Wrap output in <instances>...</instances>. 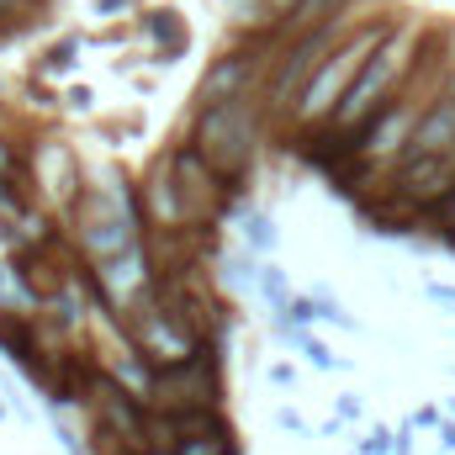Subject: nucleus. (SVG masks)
I'll list each match as a JSON object with an SVG mask.
<instances>
[{
    "label": "nucleus",
    "instance_id": "24",
    "mask_svg": "<svg viewBox=\"0 0 455 455\" xmlns=\"http://www.w3.org/2000/svg\"><path fill=\"white\" fill-rule=\"evenodd\" d=\"M413 429H440V408H419L413 413Z\"/></svg>",
    "mask_w": 455,
    "mask_h": 455
},
{
    "label": "nucleus",
    "instance_id": "2",
    "mask_svg": "<svg viewBox=\"0 0 455 455\" xmlns=\"http://www.w3.org/2000/svg\"><path fill=\"white\" fill-rule=\"evenodd\" d=\"M403 64H408V43L397 37V32H387V43L365 59V69L355 75V85L344 91V101L334 107V127H360L371 112H381L387 107V96H392V85H397V75H403Z\"/></svg>",
    "mask_w": 455,
    "mask_h": 455
},
{
    "label": "nucleus",
    "instance_id": "32",
    "mask_svg": "<svg viewBox=\"0 0 455 455\" xmlns=\"http://www.w3.org/2000/svg\"><path fill=\"white\" fill-rule=\"evenodd\" d=\"M392 455H413V445H408V435H397V440H392Z\"/></svg>",
    "mask_w": 455,
    "mask_h": 455
},
{
    "label": "nucleus",
    "instance_id": "12",
    "mask_svg": "<svg viewBox=\"0 0 455 455\" xmlns=\"http://www.w3.org/2000/svg\"><path fill=\"white\" fill-rule=\"evenodd\" d=\"M143 27H148L154 43H164V53H180V48H186V27L175 21V11H148Z\"/></svg>",
    "mask_w": 455,
    "mask_h": 455
},
{
    "label": "nucleus",
    "instance_id": "28",
    "mask_svg": "<svg viewBox=\"0 0 455 455\" xmlns=\"http://www.w3.org/2000/svg\"><path fill=\"white\" fill-rule=\"evenodd\" d=\"M275 424H281V429H291V435H307V424H302L297 413H275Z\"/></svg>",
    "mask_w": 455,
    "mask_h": 455
},
{
    "label": "nucleus",
    "instance_id": "21",
    "mask_svg": "<svg viewBox=\"0 0 455 455\" xmlns=\"http://www.w3.org/2000/svg\"><path fill=\"white\" fill-rule=\"evenodd\" d=\"M360 413H365V403H360V397H355V392H349V397H339V403H334V419H360Z\"/></svg>",
    "mask_w": 455,
    "mask_h": 455
},
{
    "label": "nucleus",
    "instance_id": "9",
    "mask_svg": "<svg viewBox=\"0 0 455 455\" xmlns=\"http://www.w3.org/2000/svg\"><path fill=\"white\" fill-rule=\"evenodd\" d=\"M132 228H138L132 212L96 207V212H91V223H85V249H91V259H112V254H122L127 243H138V238H132Z\"/></svg>",
    "mask_w": 455,
    "mask_h": 455
},
{
    "label": "nucleus",
    "instance_id": "13",
    "mask_svg": "<svg viewBox=\"0 0 455 455\" xmlns=\"http://www.w3.org/2000/svg\"><path fill=\"white\" fill-rule=\"evenodd\" d=\"M254 286H259V297H265L275 313H286V307H291V286H286V270H281V265H265V270L254 275Z\"/></svg>",
    "mask_w": 455,
    "mask_h": 455
},
{
    "label": "nucleus",
    "instance_id": "6",
    "mask_svg": "<svg viewBox=\"0 0 455 455\" xmlns=\"http://www.w3.org/2000/svg\"><path fill=\"white\" fill-rule=\"evenodd\" d=\"M413 122V107H403V101H387L381 112H371L360 127H349L355 132V148L365 154V159H387V154H397L403 143H408V127Z\"/></svg>",
    "mask_w": 455,
    "mask_h": 455
},
{
    "label": "nucleus",
    "instance_id": "10",
    "mask_svg": "<svg viewBox=\"0 0 455 455\" xmlns=\"http://www.w3.org/2000/svg\"><path fill=\"white\" fill-rule=\"evenodd\" d=\"M455 148V96L445 107H435V112L419 116V127L408 132V143H403V159H419V154H445Z\"/></svg>",
    "mask_w": 455,
    "mask_h": 455
},
{
    "label": "nucleus",
    "instance_id": "31",
    "mask_svg": "<svg viewBox=\"0 0 455 455\" xmlns=\"http://www.w3.org/2000/svg\"><path fill=\"white\" fill-rule=\"evenodd\" d=\"M127 0H96V16H112V11H122Z\"/></svg>",
    "mask_w": 455,
    "mask_h": 455
},
{
    "label": "nucleus",
    "instance_id": "25",
    "mask_svg": "<svg viewBox=\"0 0 455 455\" xmlns=\"http://www.w3.org/2000/svg\"><path fill=\"white\" fill-rule=\"evenodd\" d=\"M69 112H91V91H85V85L69 91Z\"/></svg>",
    "mask_w": 455,
    "mask_h": 455
},
{
    "label": "nucleus",
    "instance_id": "5",
    "mask_svg": "<svg viewBox=\"0 0 455 455\" xmlns=\"http://www.w3.org/2000/svg\"><path fill=\"white\" fill-rule=\"evenodd\" d=\"M96 275H101V286L112 291L116 313H127L138 297H148V291H154V275H148V254H143V243H127L122 254L101 259V265H96Z\"/></svg>",
    "mask_w": 455,
    "mask_h": 455
},
{
    "label": "nucleus",
    "instance_id": "35",
    "mask_svg": "<svg viewBox=\"0 0 455 455\" xmlns=\"http://www.w3.org/2000/svg\"><path fill=\"white\" fill-rule=\"evenodd\" d=\"M451 413H455V403H451Z\"/></svg>",
    "mask_w": 455,
    "mask_h": 455
},
{
    "label": "nucleus",
    "instance_id": "30",
    "mask_svg": "<svg viewBox=\"0 0 455 455\" xmlns=\"http://www.w3.org/2000/svg\"><path fill=\"white\" fill-rule=\"evenodd\" d=\"M0 297H16V270L5 275V265H0Z\"/></svg>",
    "mask_w": 455,
    "mask_h": 455
},
{
    "label": "nucleus",
    "instance_id": "16",
    "mask_svg": "<svg viewBox=\"0 0 455 455\" xmlns=\"http://www.w3.org/2000/svg\"><path fill=\"white\" fill-rule=\"evenodd\" d=\"M75 48H80L75 37H64V43H53V48L43 53V75H64V69L75 64Z\"/></svg>",
    "mask_w": 455,
    "mask_h": 455
},
{
    "label": "nucleus",
    "instance_id": "1",
    "mask_svg": "<svg viewBox=\"0 0 455 455\" xmlns=\"http://www.w3.org/2000/svg\"><path fill=\"white\" fill-rule=\"evenodd\" d=\"M387 21H376V27H360L355 37H344V43H334V53L313 69V80L302 85V96H297V107H291V116L307 127V122H329L334 116V107L344 101V91L355 85V75L365 69V59L387 43Z\"/></svg>",
    "mask_w": 455,
    "mask_h": 455
},
{
    "label": "nucleus",
    "instance_id": "20",
    "mask_svg": "<svg viewBox=\"0 0 455 455\" xmlns=\"http://www.w3.org/2000/svg\"><path fill=\"white\" fill-rule=\"evenodd\" d=\"M429 212H435L440 223H451V228H455V180H451V186H445V196H440V202H435Z\"/></svg>",
    "mask_w": 455,
    "mask_h": 455
},
{
    "label": "nucleus",
    "instance_id": "14",
    "mask_svg": "<svg viewBox=\"0 0 455 455\" xmlns=\"http://www.w3.org/2000/svg\"><path fill=\"white\" fill-rule=\"evenodd\" d=\"M281 339L297 344V349H302V360H307L313 371H339V355H334V349H329L323 339H313V334H297V329H286Z\"/></svg>",
    "mask_w": 455,
    "mask_h": 455
},
{
    "label": "nucleus",
    "instance_id": "29",
    "mask_svg": "<svg viewBox=\"0 0 455 455\" xmlns=\"http://www.w3.org/2000/svg\"><path fill=\"white\" fill-rule=\"evenodd\" d=\"M435 435H440V445H445V451H455V424H451V419H440V429H435Z\"/></svg>",
    "mask_w": 455,
    "mask_h": 455
},
{
    "label": "nucleus",
    "instance_id": "33",
    "mask_svg": "<svg viewBox=\"0 0 455 455\" xmlns=\"http://www.w3.org/2000/svg\"><path fill=\"white\" fill-rule=\"evenodd\" d=\"M0 419H5V403H0Z\"/></svg>",
    "mask_w": 455,
    "mask_h": 455
},
{
    "label": "nucleus",
    "instance_id": "26",
    "mask_svg": "<svg viewBox=\"0 0 455 455\" xmlns=\"http://www.w3.org/2000/svg\"><path fill=\"white\" fill-rule=\"evenodd\" d=\"M21 11H27V0H0V27H5V21H16Z\"/></svg>",
    "mask_w": 455,
    "mask_h": 455
},
{
    "label": "nucleus",
    "instance_id": "22",
    "mask_svg": "<svg viewBox=\"0 0 455 455\" xmlns=\"http://www.w3.org/2000/svg\"><path fill=\"white\" fill-rule=\"evenodd\" d=\"M223 275H228V281H233V286H243V281H254V270H249V254H238V259L228 265Z\"/></svg>",
    "mask_w": 455,
    "mask_h": 455
},
{
    "label": "nucleus",
    "instance_id": "23",
    "mask_svg": "<svg viewBox=\"0 0 455 455\" xmlns=\"http://www.w3.org/2000/svg\"><path fill=\"white\" fill-rule=\"evenodd\" d=\"M16 170H21V154H16V148L0 138V175H16Z\"/></svg>",
    "mask_w": 455,
    "mask_h": 455
},
{
    "label": "nucleus",
    "instance_id": "7",
    "mask_svg": "<svg viewBox=\"0 0 455 455\" xmlns=\"http://www.w3.org/2000/svg\"><path fill=\"white\" fill-rule=\"evenodd\" d=\"M451 180H455L451 148H445V154H419V159H403V164H397V191H403L408 202H424V207H435Z\"/></svg>",
    "mask_w": 455,
    "mask_h": 455
},
{
    "label": "nucleus",
    "instance_id": "18",
    "mask_svg": "<svg viewBox=\"0 0 455 455\" xmlns=\"http://www.w3.org/2000/svg\"><path fill=\"white\" fill-rule=\"evenodd\" d=\"M392 440H397L392 429H371V440L355 445V455H392Z\"/></svg>",
    "mask_w": 455,
    "mask_h": 455
},
{
    "label": "nucleus",
    "instance_id": "3",
    "mask_svg": "<svg viewBox=\"0 0 455 455\" xmlns=\"http://www.w3.org/2000/svg\"><path fill=\"white\" fill-rule=\"evenodd\" d=\"M191 143H196L223 175H238V170L249 164V154H254V122L243 116L238 96H228V101H207L202 116H196Z\"/></svg>",
    "mask_w": 455,
    "mask_h": 455
},
{
    "label": "nucleus",
    "instance_id": "17",
    "mask_svg": "<svg viewBox=\"0 0 455 455\" xmlns=\"http://www.w3.org/2000/svg\"><path fill=\"white\" fill-rule=\"evenodd\" d=\"M53 435H59V445H64L69 455H91V451H85V440H80V435H75V429L59 419V408H53Z\"/></svg>",
    "mask_w": 455,
    "mask_h": 455
},
{
    "label": "nucleus",
    "instance_id": "15",
    "mask_svg": "<svg viewBox=\"0 0 455 455\" xmlns=\"http://www.w3.org/2000/svg\"><path fill=\"white\" fill-rule=\"evenodd\" d=\"M275 238H281V233H275L270 218H259V212H249V218H243V243H249V254H270V249H275Z\"/></svg>",
    "mask_w": 455,
    "mask_h": 455
},
{
    "label": "nucleus",
    "instance_id": "19",
    "mask_svg": "<svg viewBox=\"0 0 455 455\" xmlns=\"http://www.w3.org/2000/svg\"><path fill=\"white\" fill-rule=\"evenodd\" d=\"M424 297H429L435 307H445V313H455V286H445V281H424Z\"/></svg>",
    "mask_w": 455,
    "mask_h": 455
},
{
    "label": "nucleus",
    "instance_id": "11",
    "mask_svg": "<svg viewBox=\"0 0 455 455\" xmlns=\"http://www.w3.org/2000/svg\"><path fill=\"white\" fill-rule=\"evenodd\" d=\"M249 75H254V59H249V53H223V59L202 75V91H196V96H202V101H228V96H238V85H243Z\"/></svg>",
    "mask_w": 455,
    "mask_h": 455
},
{
    "label": "nucleus",
    "instance_id": "4",
    "mask_svg": "<svg viewBox=\"0 0 455 455\" xmlns=\"http://www.w3.org/2000/svg\"><path fill=\"white\" fill-rule=\"evenodd\" d=\"M334 37H339V21H334V16H329V21H318L313 32H302V43L286 53V64H281V75H275V101L302 96V85L313 80V69L334 53Z\"/></svg>",
    "mask_w": 455,
    "mask_h": 455
},
{
    "label": "nucleus",
    "instance_id": "34",
    "mask_svg": "<svg viewBox=\"0 0 455 455\" xmlns=\"http://www.w3.org/2000/svg\"><path fill=\"white\" fill-rule=\"evenodd\" d=\"M451 96H455V80H451Z\"/></svg>",
    "mask_w": 455,
    "mask_h": 455
},
{
    "label": "nucleus",
    "instance_id": "27",
    "mask_svg": "<svg viewBox=\"0 0 455 455\" xmlns=\"http://www.w3.org/2000/svg\"><path fill=\"white\" fill-rule=\"evenodd\" d=\"M270 381H275V387H291V381H297V371H291V365H270Z\"/></svg>",
    "mask_w": 455,
    "mask_h": 455
},
{
    "label": "nucleus",
    "instance_id": "8",
    "mask_svg": "<svg viewBox=\"0 0 455 455\" xmlns=\"http://www.w3.org/2000/svg\"><path fill=\"white\" fill-rule=\"evenodd\" d=\"M0 355H5L11 365H21L37 387H53V360L43 355V344H37V334H32V323H27V318L0 313Z\"/></svg>",
    "mask_w": 455,
    "mask_h": 455
}]
</instances>
